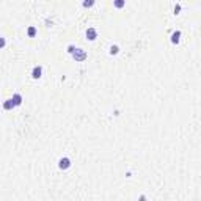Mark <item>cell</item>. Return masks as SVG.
Wrapping results in <instances>:
<instances>
[{"label":"cell","instance_id":"1","mask_svg":"<svg viewBox=\"0 0 201 201\" xmlns=\"http://www.w3.org/2000/svg\"><path fill=\"white\" fill-rule=\"evenodd\" d=\"M72 57H74V60L76 61H79V63H82V61H85L86 60V52L83 49H76L74 52H72Z\"/></svg>","mask_w":201,"mask_h":201},{"label":"cell","instance_id":"2","mask_svg":"<svg viewBox=\"0 0 201 201\" xmlns=\"http://www.w3.org/2000/svg\"><path fill=\"white\" fill-rule=\"evenodd\" d=\"M58 167H60V170H68V168L71 167V160L68 157H63V159H60V162H58Z\"/></svg>","mask_w":201,"mask_h":201},{"label":"cell","instance_id":"3","mask_svg":"<svg viewBox=\"0 0 201 201\" xmlns=\"http://www.w3.org/2000/svg\"><path fill=\"white\" fill-rule=\"evenodd\" d=\"M85 35H86V39H90V41H94L96 38H98V31H96V29H91V27L86 30Z\"/></svg>","mask_w":201,"mask_h":201},{"label":"cell","instance_id":"4","mask_svg":"<svg viewBox=\"0 0 201 201\" xmlns=\"http://www.w3.org/2000/svg\"><path fill=\"white\" fill-rule=\"evenodd\" d=\"M41 74H43V68H41V66H35L33 71H31V77H33V79H39Z\"/></svg>","mask_w":201,"mask_h":201},{"label":"cell","instance_id":"5","mask_svg":"<svg viewBox=\"0 0 201 201\" xmlns=\"http://www.w3.org/2000/svg\"><path fill=\"white\" fill-rule=\"evenodd\" d=\"M3 107H5V110H11L13 107H16V104H14V101H13V98H11V99H8V101H5Z\"/></svg>","mask_w":201,"mask_h":201},{"label":"cell","instance_id":"6","mask_svg":"<svg viewBox=\"0 0 201 201\" xmlns=\"http://www.w3.org/2000/svg\"><path fill=\"white\" fill-rule=\"evenodd\" d=\"M179 38H181V31L177 30V31H175V33L171 35V43L173 44H177V43H179Z\"/></svg>","mask_w":201,"mask_h":201},{"label":"cell","instance_id":"7","mask_svg":"<svg viewBox=\"0 0 201 201\" xmlns=\"http://www.w3.org/2000/svg\"><path fill=\"white\" fill-rule=\"evenodd\" d=\"M13 101H14V104H16V105H21V104H22V96H21L19 93L13 94Z\"/></svg>","mask_w":201,"mask_h":201},{"label":"cell","instance_id":"8","mask_svg":"<svg viewBox=\"0 0 201 201\" xmlns=\"http://www.w3.org/2000/svg\"><path fill=\"white\" fill-rule=\"evenodd\" d=\"M113 5H115V8H121L126 5V0H113Z\"/></svg>","mask_w":201,"mask_h":201},{"label":"cell","instance_id":"9","mask_svg":"<svg viewBox=\"0 0 201 201\" xmlns=\"http://www.w3.org/2000/svg\"><path fill=\"white\" fill-rule=\"evenodd\" d=\"M94 2H96V0H83V6L85 8H91L94 5Z\"/></svg>","mask_w":201,"mask_h":201},{"label":"cell","instance_id":"10","mask_svg":"<svg viewBox=\"0 0 201 201\" xmlns=\"http://www.w3.org/2000/svg\"><path fill=\"white\" fill-rule=\"evenodd\" d=\"M118 50H120V49H118V46H112V47H110V53H112V55H116Z\"/></svg>","mask_w":201,"mask_h":201},{"label":"cell","instance_id":"11","mask_svg":"<svg viewBox=\"0 0 201 201\" xmlns=\"http://www.w3.org/2000/svg\"><path fill=\"white\" fill-rule=\"evenodd\" d=\"M36 35V29H35V27H30V29H29V36H35Z\"/></svg>","mask_w":201,"mask_h":201},{"label":"cell","instance_id":"12","mask_svg":"<svg viewBox=\"0 0 201 201\" xmlns=\"http://www.w3.org/2000/svg\"><path fill=\"white\" fill-rule=\"evenodd\" d=\"M74 50H76V47H74V46H69V47H68V52H69V53H72V52H74Z\"/></svg>","mask_w":201,"mask_h":201}]
</instances>
